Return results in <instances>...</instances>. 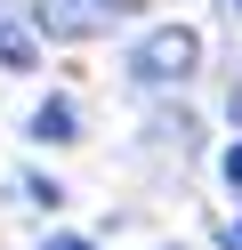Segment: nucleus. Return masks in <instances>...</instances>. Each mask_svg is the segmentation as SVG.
Here are the masks:
<instances>
[{
    "label": "nucleus",
    "instance_id": "obj_7",
    "mask_svg": "<svg viewBox=\"0 0 242 250\" xmlns=\"http://www.w3.org/2000/svg\"><path fill=\"white\" fill-rule=\"evenodd\" d=\"M48 250H97V242H73V234H65V242H48Z\"/></svg>",
    "mask_w": 242,
    "mask_h": 250
},
{
    "label": "nucleus",
    "instance_id": "obj_3",
    "mask_svg": "<svg viewBox=\"0 0 242 250\" xmlns=\"http://www.w3.org/2000/svg\"><path fill=\"white\" fill-rule=\"evenodd\" d=\"M73 129H81V113H73V105H65V97H48L41 113H32V137H48V146H65V137H73Z\"/></svg>",
    "mask_w": 242,
    "mask_h": 250
},
{
    "label": "nucleus",
    "instance_id": "obj_5",
    "mask_svg": "<svg viewBox=\"0 0 242 250\" xmlns=\"http://www.w3.org/2000/svg\"><path fill=\"white\" fill-rule=\"evenodd\" d=\"M218 169H226V186L242 194V146H226V162H218Z\"/></svg>",
    "mask_w": 242,
    "mask_h": 250
},
{
    "label": "nucleus",
    "instance_id": "obj_1",
    "mask_svg": "<svg viewBox=\"0 0 242 250\" xmlns=\"http://www.w3.org/2000/svg\"><path fill=\"white\" fill-rule=\"evenodd\" d=\"M194 65H202V33H194V24H154V33L129 49V73H137V81H154V89L194 81Z\"/></svg>",
    "mask_w": 242,
    "mask_h": 250
},
{
    "label": "nucleus",
    "instance_id": "obj_4",
    "mask_svg": "<svg viewBox=\"0 0 242 250\" xmlns=\"http://www.w3.org/2000/svg\"><path fill=\"white\" fill-rule=\"evenodd\" d=\"M41 17H48V33H57V41H81V33H89L81 0H41Z\"/></svg>",
    "mask_w": 242,
    "mask_h": 250
},
{
    "label": "nucleus",
    "instance_id": "obj_6",
    "mask_svg": "<svg viewBox=\"0 0 242 250\" xmlns=\"http://www.w3.org/2000/svg\"><path fill=\"white\" fill-rule=\"evenodd\" d=\"M226 250H242V218H234V226H226Z\"/></svg>",
    "mask_w": 242,
    "mask_h": 250
},
{
    "label": "nucleus",
    "instance_id": "obj_10",
    "mask_svg": "<svg viewBox=\"0 0 242 250\" xmlns=\"http://www.w3.org/2000/svg\"><path fill=\"white\" fill-rule=\"evenodd\" d=\"M234 8H242V0H234Z\"/></svg>",
    "mask_w": 242,
    "mask_h": 250
},
{
    "label": "nucleus",
    "instance_id": "obj_11",
    "mask_svg": "<svg viewBox=\"0 0 242 250\" xmlns=\"http://www.w3.org/2000/svg\"><path fill=\"white\" fill-rule=\"evenodd\" d=\"M170 250H177V242H170Z\"/></svg>",
    "mask_w": 242,
    "mask_h": 250
},
{
    "label": "nucleus",
    "instance_id": "obj_2",
    "mask_svg": "<svg viewBox=\"0 0 242 250\" xmlns=\"http://www.w3.org/2000/svg\"><path fill=\"white\" fill-rule=\"evenodd\" d=\"M0 65H8V73H32V65H41V41H32L24 24H0Z\"/></svg>",
    "mask_w": 242,
    "mask_h": 250
},
{
    "label": "nucleus",
    "instance_id": "obj_8",
    "mask_svg": "<svg viewBox=\"0 0 242 250\" xmlns=\"http://www.w3.org/2000/svg\"><path fill=\"white\" fill-rule=\"evenodd\" d=\"M97 8H137V0H97Z\"/></svg>",
    "mask_w": 242,
    "mask_h": 250
},
{
    "label": "nucleus",
    "instance_id": "obj_9",
    "mask_svg": "<svg viewBox=\"0 0 242 250\" xmlns=\"http://www.w3.org/2000/svg\"><path fill=\"white\" fill-rule=\"evenodd\" d=\"M234 121H242V89H234Z\"/></svg>",
    "mask_w": 242,
    "mask_h": 250
}]
</instances>
